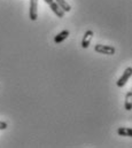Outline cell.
Listing matches in <instances>:
<instances>
[{
	"mask_svg": "<svg viewBox=\"0 0 132 148\" xmlns=\"http://www.w3.org/2000/svg\"><path fill=\"white\" fill-rule=\"evenodd\" d=\"M94 51L97 53H101V54H106V55H113L115 54V48L113 46L109 45H101L98 44L94 46Z\"/></svg>",
	"mask_w": 132,
	"mask_h": 148,
	"instance_id": "cell-1",
	"label": "cell"
},
{
	"mask_svg": "<svg viewBox=\"0 0 132 148\" xmlns=\"http://www.w3.org/2000/svg\"><path fill=\"white\" fill-rule=\"evenodd\" d=\"M47 5H50V7H51V9H52V12L58 16V17H60V18H62L63 16H65V12L59 7V5L55 2V0H44Z\"/></svg>",
	"mask_w": 132,
	"mask_h": 148,
	"instance_id": "cell-2",
	"label": "cell"
},
{
	"mask_svg": "<svg viewBox=\"0 0 132 148\" xmlns=\"http://www.w3.org/2000/svg\"><path fill=\"white\" fill-rule=\"evenodd\" d=\"M131 76H132V67H129V68L125 69V71L121 76V78L117 80V86L118 87H123L129 82V79L131 78Z\"/></svg>",
	"mask_w": 132,
	"mask_h": 148,
	"instance_id": "cell-3",
	"label": "cell"
},
{
	"mask_svg": "<svg viewBox=\"0 0 132 148\" xmlns=\"http://www.w3.org/2000/svg\"><path fill=\"white\" fill-rule=\"evenodd\" d=\"M29 16L31 21H36L38 18V0H30Z\"/></svg>",
	"mask_w": 132,
	"mask_h": 148,
	"instance_id": "cell-4",
	"label": "cell"
},
{
	"mask_svg": "<svg viewBox=\"0 0 132 148\" xmlns=\"http://www.w3.org/2000/svg\"><path fill=\"white\" fill-rule=\"evenodd\" d=\"M94 37V32L92 30H87L83 37V40H82V47L83 48H87L90 46V42L92 40V38Z\"/></svg>",
	"mask_w": 132,
	"mask_h": 148,
	"instance_id": "cell-5",
	"label": "cell"
},
{
	"mask_svg": "<svg viewBox=\"0 0 132 148\" xmlns=\"http://www.w3.org/2000/svg\"><path fill=\"white\" fill-rule=\"evenodd\" d=\"M69 35H70V32H69L68 30L61 31L60 34H58V35L54 37V42H55V44H61L62 41H65L67 38L69 37Z\"/></svg>",
	"mask_w": 132,
	"mask_h": 148,
	"instance_id": "cell-6",
	"label": "cell"
},
{
	"mask_svg": "<svg viewBox=\"0 0 132 148\" xmlns=\"http://www.w3.org/2000/svg\"><path fill=\"white\" fill-rule=\"evenodd\" d=\"M55 2L59 5V7H60L65 13H68V12H70V10H71L70 5L67 2L66 0H55Z\"/></svg>",
	"mask_w": 132,
	"mask_h": 148,
	"instance_id": "cell-7",
	"label": "cell"
},
{
	"mask_svg": "<svg viewBox=\"0 0 132 148\" xmlns=\"http://www.w3.org/2000/svg\"><path fill=\"white\" fill-rule=\"evenodd\" d=\"M117 133L122 137H132V129H130V127H118Z\"/></svg>",
	"mask_w": 132,
	"mask_h": 148,
	"instance_id": "cell-8",
	"label": "cell"
},
{
	"mask_svg": "<svg viewBox=\"0 0 132 148\" xmlns=\"http://www.w3.org/2000/svg\"><path fill=\"white\" fill-rule=\"evenodd\" d=\"M125 109L126 110H131L132 109V91H129L125 95Z\"/></svg>",
	"mask_w": 132,
	"mask_h": 148,
	"instance_id": "cell-9",
	"label": "cell"
},
{
	"mask_svg": "<svg viewBox=\"0 0 132 148\" xmlns=\"http://www.w3.org/2000/svg\"><path fill=\"white\" fill-rule=\"evenodd\" d=\"M7 126H8V124L6 122H2V121L0 122V130H6Z\"/></svg>",
	"mask_w": 132,
	"mask_h": 148,
	"instance_id": "cell-10",
	"label": "cell"
}]
</instances>
